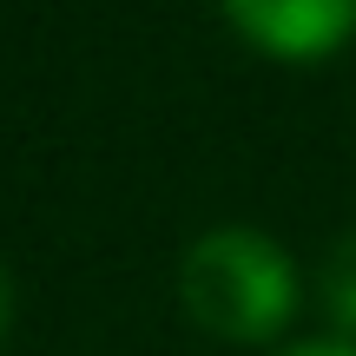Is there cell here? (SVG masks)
Returning <instances> with one entry per match:
<instances>
[{
	"instance_id": "1",
	"label": "cell",
	"mask_w": 356,
	"mask_h": 356,
	"mask_svg": "<svg viewBox=\"0 0 356 356\" xmlns=\"http://www.w3.org/2000/svg\"><path fill=\"white\" fill-rule=\"evenodd\" d=\"M178 304L218 343H277L304 304V270L270 231L218 225L178 264Z\"/></svg>"
},
{
	"instance_id": "2",
	"label": "cell",
	"mask_w": 356,
	"mask_h": 356,
	"mask_svg": "<svg viewBox=\"0 0 356 356\" xmlns=\"http://www.w3.org/2000/svg\"><path fill=\"white\" fill-rule=\"evenodd\" d=\"M218 7L270 60H330L356 33V0H218Z\"/></svg>"
},
{
	"instance_id": "3",
	"label": "cell",
	"mask_w": 356,
	"mask_h": 356,
	"mask_svg": "<svg viewBox=\"0 0 356 356\" xmlns=\"http://www.w3.org/2000/svg\"><path fill=\"white\" fill-rule=\"evenodd\" d=\"M317 304H323V317H330V330L343 337V343H356V231L323 251V264H317Z\"/></svg>"
},
{
	"instance_id": "4",
	"label": "cell",
	"mask_w": 356,
	"mask_h": 356,
	"mask_svg": "<svg viewBox=\"0 0 356 356\" xmlns=\"http://www.w3.org/2000/svg\"><path fill=\"white\" fill-rule=\"evenodd\" d=\"M277 356H356V343H343V337H310V343H284Z\"/></svg>"
},
{
	"instance_id": "5",
	"label": "cell",
	"mask_w": 356,
	"mask_h": 356,
	"mask_svg": "<svg viewBox=\"0 0 356 356\" xmlns=\"http://www.w3.org/2000/svg\"><path fill=\"white\" fill-rule=\"evenodd\" d=\"M7 330H13V284H7V270H0V343H7Z\"/></svg>"
}]
</instances>
